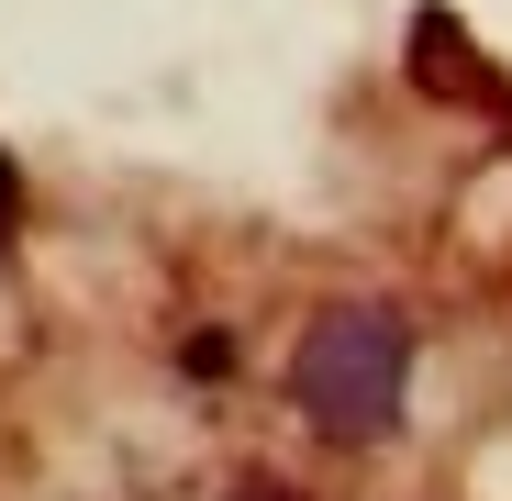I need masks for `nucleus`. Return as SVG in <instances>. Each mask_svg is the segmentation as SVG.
<instances>
[{
    "mask_svg": "<svg viewBox=\"0 0 512 501\" xmlns=\"http://www.w3.org/2000/svg\"><path fill=\"white\" fill-rule=\"evenodd\" d=\"M401 379H412V334L401 312H323L301 334V357H290V401H301V424L334 435V446H368L401 424Z\"/></svg>",
    "mask_w": 512,
    "mask_h": 501,
    "instance_id": "nucleus-1",
    "label": "nucleus"
},
{
    "mask_svg": "<svg viewBox=\"0 0 512 501\" xmlns=\"http://www.w3.org/2000/svg\"><path fill=\"white\" fill-rule=\"evenodd\" d=\"M12 212H23V190H12V167H0V234H12Z\"/></svg>",
    "mask_w": 512,
    "mask_h": 501,
    "instance_id": "nucleus-2",
    "label": "nucleus"
},
{
    "mask_svg": "<svg viewBox=\"0 0 512 501\" xmlns=\"http://www.w3.org/2000/svg\"><path fill=\"white\" fill-rule=\"evenodd\" d=\"M234 501H290V490H268V479H256V490H234Z\"/></svg>",
    "mask_w": 512,
    "mask_h": 501,
    "instance_id": "nucleus-3",
    "label": "nucleus"
}]
</instances>
